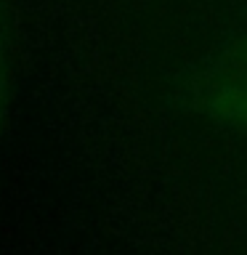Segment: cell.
Returning a JSON list of instances; mask_svg holds the SVG:
<instances>
[{"instance_id": "cell-1", "label": "cell", "mask_w": 247, "mask_h": 255, "mask_svg": "<svg viewBox=\"0 0 247 255\" xmlns=\"http://www.w3.org/2000/svg\"><path fill=\"white\" fill-rule=\"evenodd\" d=\"M218 107L223 112L237 115V117H247V85L245 88H231L223 99H218Z\"/></svg>"}]
</instances>
